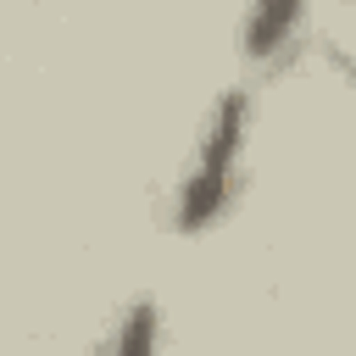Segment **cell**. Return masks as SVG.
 <instances>
[{
	"label": "cell",
	"instance_id": "7a4b0ae2",
	"mask_svg": "<svg viewBox=\"0 0 356 356\" xmlns=\"http://www.w3.org/2000/svg\"><path fill=\"white\" fill-rule=\"evenodd\" d=\"M306 22V0H250L245 11V56L250 61H273L295 44Z\"/></svg>",
	"mask_w": 356,
	"mask_h": 356
},
{
	"label": "cell",
	"instance_id": "3957f363",
	"mask_svg": "<svg viewBox=\"0 0 356 356\" xmlns=\"http://www.w3.org/2000/svg\"><path fill=\"white\" fill-rule=\"evenodd\" d=\"M156 339H161V312H156V300L139 295L122 306V317L106 339V356H156Z\"/></svg>",
	"mask_w": 356,
	"mask_h": 356
},
{
	"label": "cell",
	"instance_id": "6da1fadb",
	"mask_svg": "<svg viewBox=\"0 0 356 356\" xmlns=\"http://www.w3.org/2000/svg\"><path fill=\"white\" fill-rule=\"evenodd\" d=\"M245 134H250V95L245 89H228L206 128H200V145L189 156V172L178 178V195H172V228L178 234H206L234 189H239V161H245Z\"/></svg>",
	"mask_w": 356,
	"mask_h": 356
}]
</instances>
